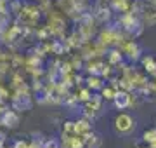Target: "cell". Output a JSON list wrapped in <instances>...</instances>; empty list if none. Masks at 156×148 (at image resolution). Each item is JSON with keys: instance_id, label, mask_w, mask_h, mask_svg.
I'll return each instance as SVG.
<instances>
[{"instance_id": "6", "label": "cell", "mask_w": 156, "mask_h": 148, "mask_svg": "<svg viewBox=\"0 0 156 148\" xmlns=\"http://www.w3.org/2000/svg\"><path fill=\"white\" fill-rule=\"evenodd\" d=\"M87 86H89V89H102L104 84L99 79V75H90L89 79H87Z\"/></svg>"}, {"instance_id": "9", "label": "cell", "mask_w": 156, "mask_h": 148, "mask_svg": "<svg viewBox=\"0 0 156 148\" xmlns=\"http://www.w3.org/2000/svg\"><path fill=\"white\" fill-rule=\"evenodd\" d=\"M90 98H92V92H90V89H83V91H80V96H78V99H80V101L87 103Z\"/></svg>"}, {"instance_id": "12", "label": "cell", "mask_w": 156, "mask_h": 148, "mask_svg": "<svg viewBox=\"0 0 156 148\" xmlns=\"http://www.w3.org/2000/svg\"><path fill=\"white\" fill-rule=\"evenodd\" d=\"M4 145H5V134L0 131V146H4Z\"/></svg>"}, {"instance_id": "10", "label": "cell", "mask_w": 156, "mask_h": 148, "mask_svg": "<svg viewBox=\"0 0 156 148\" xmlns=\"http://www.w3.org/2000/svg\"><path fill=\"white\" fill-rule=\"evenodd\" d=\"M109 61H111V63L122 61V54H120L118 51H113V52H111V56H109Z\"/></svg>"}, {"instance_id": "5", "label": "cell", "mask_w": 156, "mask_h": 148, "mask_svg": "<svg viewBox=\"0 0 156 148\" xmlns=\"http://www.w3.org/2000/svg\"><path fill=\"white\" fill-rule=\"evenodd\" d=\"M125 52H127L128 56L132 57V59H139L140 49H139V46H137L135 42H128V44H127V49H125Z\"/></svg>"}, {"instance_id": "3", "label": "cell", "mask_w": 156, "mask_h": 148, "mask_svg": "<svg viewBox=\"0 0 156 148\" xmlns=\"http://www.w3.org/2000/svg\"><path fill=\"white\" fill-rule=\"evenodd\" d=\"M130 103H132V96L127 91H122V89L116 92V96L113 98V105H115L116 110H127L130 106Z\"/></svg>"}, {"instance_id": "1", "label": "cell", "mask_w": 156, "mask_h": 148, "mask_svg": "<svg viewBox=\"0 0 156 148\" xmlns=\"http://www.w3.org/2000/svg\"><path fill=\"white\" fill-rule=\"evenodd\" d=\"M115 129L120 134H130L135 129V119L128 113H118L115 119Z\"/></svg>"}, {"instance_id": "4", "label": "cell", "mask_w": 156, "mask_h": 148, "mask_svg": "<svg viewBox=\"0 0 156 148\" xmlns=\"http://www.w3.org/2000/svg\"><path fill=\"white\" fill-rule=\"evenodd\" d=\"M0 124L4 125V127L14 129V127H17V124H19V117H17V113L14 110H5V112L2 113V117H0Z\"/></svg>"}, {"instance_id": "7", "label": "cell", "mask_w": 156, "mask_h": 148, "mask_svg": "<svg viewBox=\"0 0 156 148\" xmlns=\"http://www.w3.org/2000/svg\"><path fill=\"white\" fill-rule=\"evenodd\" d=\"M142 65H144L146 72H149V73H154V72H156V61H154V57L144 56V57H142Z\"/></svg>"}, {"instance_id": "11", "label": "cell", "mask_w": 156, "mask_h": 148, "mask_svg": "<svg viewBox=\"0 0 156 148\" xmlns=\"http://www.w3.org/2000/svg\"><path fill=\"white\" fill-rule=\"evenodd\" d=\"M14 148H28L26 141H23V139H16L14 141Z\"/></svg>"}, {"instance_id": "8", "label": "cell", "mask_w": 156, "mask_h": 148, "mask_svg": "<svg viewBox=\"0 0 156 148\" xmlns=\"http://www.w3.org/2000/svg\"><path fill=\"white\" fill-rule=\"evenodd\" d=\"M101 91H102V98H104V99H111V101H113V98L116 96V92H118L116 89H115V87H111V86L102 87Z\"/></svg>"}, {"instance_id": "14", "label": "cell", "mask_w": 156, "mask_h": 148, "mask_svg": "<svg viewBox=\"0 0 156 148\" xmlns=\"http://www.w3.org/2000/svg\"><path fill=\"white\" fill-rule=\"evenodd\" d=\"M83 148H85V146H83Z\"/></svg>"}, {"instance_id": "2", "label": "cell", "mask_w": 156, "mask_h": 148, "mask_svg": "<svg viewBox=\"0 0 156 148\" xmlns=\"http://www.w3.org/2000/svg\"><path fill=\"white\" fill-rule=\"evenodd\" d=\"M12 108L17 110V112H28L31 108V98H30L28 92H24V94L17 92L12 99Z\"/></svg>"}, {"instance_id": "13", "label": "cell", "mask_w": 156, "mask_h": 148, "mask_svg": "<svg viewBox=\"0 0 156 148\" xmlns=\"http://www.w3.org/2000/svg\"><path fill=\"white\" fill-rule=\"evenodd\" d=\"M0 148H4V146H0Z\"/></svg>"}]
</instances>
